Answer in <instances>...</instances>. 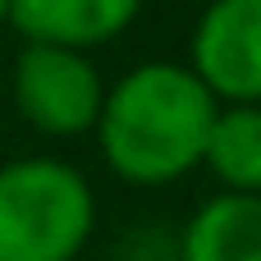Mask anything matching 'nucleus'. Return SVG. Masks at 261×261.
I'll return each instance as SVG.
<instances>
[{"label": "nucleus", "mask_w": 261, "mask_h": 261, "mask_svg": "<svg viewBox=\"0 0 261 261\" xmlns=\"http://www.w3.org/2000/svg\"><path fill=\"white\" fill-rule=\"evenodd\" d=\"M216 110L220 101L188 64L151 60L106 87L92 133L101 142L106 165L124 184L156 188L202 165Z\"/></svg>", "instance_id": "nucleus-1"}, {"label": "nucleus", "mask_w": 261, "mask_h": 261, "mask_svg": "<svg viewBox=\"0 0 261 261\" xmlns=\"http://www.w3.org/2000/svg\"><path fill=\"white\" fill-rule=\"evenodd\" d=\"M96 229L87 179L50 156L0 165V261H73Z\"/></svg>", "instance_id": "nucleus-2"}, {"label": "nucleus", "mask_w": 261, "mask_h": 261, "mask_svg": "<svg viewBox=\"0 0 261 261\" xmlns=\"http://www.w3.org/2000/svg\"><path fill=\"white\" fill-rule=\"evenodd\" d=\"M106 101L101 69L87 50L28 41L14 60V106L46 138H78L96 128Z\"/></svg>", "instance_id": "nucleus-3"}, {"label": "nucleus", "mask_w": 261, "mask_h": 261, "mask_svg": "<svg viewBox=\"0 0 261 261\" xmlns=\"http://www.w3.org/2000/svg\"><path fill=\"white\" fill-rule=\"evenodd\" d=\"M188 69L220 106H261V0H211L193 28Z\"/></svg>", "instance_id": "nucleus-4"}, {"label": "nucleus", "mask_w": 261, "mask_h": 261, "mask_svg": "<svg viewBox=\"0 0 261 261\" xmlns=\"http://www.w3.org/2000/svg\"><path fill=\"white\" fill-rule=\"evenodd\" d=\"M142 0H9V28L23 32V41L46 46H73L92 50L115 41L133 18Z\"/></svg>", "instance_id": "nucleus-5"}, {"label": "nucleus", "mask_w": 261, "mask_h": 261, "mask_svg": "<svg viewBox=\"0 0 261 261\" xmlns=\"http://www.w3.org/2000/svg\"><path fill=\"white\" fill-rule=\"evenodd\" d=\"M179 261H261V193H220L193 211Z\"/></svg>", "instance_id": "nucleus-6"}, {"label": "nucleus", "mask_w": 261, "mask_h": 261, "mask_svg": "<svg viewBox=\"0 0 261 261\" xmlns=\"http://www.w3.org/2000/svg\"><path fill=\"white\" fill-rule=\"evenodd\" d=\"M202 165L225 193H261V106L234 101L220 106L206 133Z\"/></svg>", "instance_id": "nucleus-7"}, {"label": "nucleus", "mask_w": 261, "mask_h": 261, "mask_svg": "<svg viewBox=\"0 0 261 261\" xmlns=\"http://www.w3.org/2000/svg\"><path fill=\"white\" fill-rule=\"evenodd\" d=\"M5 18H9V0H0V28H5Z\"/></svg>", "instance_id": "nucleus-8"}]
</instances>
